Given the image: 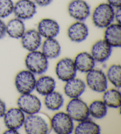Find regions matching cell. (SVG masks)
Instances as JSON below:
<instances>
[{
    "instance_id": "1",
    "label": "cell",
    "mask_w": 121,
    "mask_h": 134,
    "mask_svg": "<svg viewBox=\"0 0 121 134\" xmlns=\"http://www.w3.org/2000/svg\"><path fill=\"white\" fill-rule=\"evenodd\" d=\"M114 12L115 8L109 4H99L92 13V22L97 28L105 29L114 21Z\"/></svg>"
},
{
    "instance_id": "14",
    "label": "cell",
    "mask_w": 121,
    "mask_h": 134,
    "mask_svg": "<svg viewBox=\"0 0 121 134\" xmlns=\"http://www.w3.org/2000/svg\"><path fill=\"white\" fill-rule=\"evenodd\" d=\"M67 34L72 41L81 43L84 41L89 36V28L83 21H76L68 27Z\"/></svg>"
},
{
    "instance_id": "3",
    "label": "cell",
    "mask_w": 121,
    "mask_h": 134,
    "mask_svg": "<svg viewBox=\"0 0 121 134\" xmlns=\"http://www.w3.org/2000/svg\"><path fill=\"white\" fill-rule=\"evenodd\" d=\"M51 128L57 134H71L73 132V121L66 112H60L52 116L50 122Z\"/></svg>"
},
{
    "instance_id": "4",
    "label": "cell",
    "mask_w": 121,
    "mask_h": 134,
    "mask_svg": "<svg viewBox=\"0 0 121 134\" xmlns=\"http://www.w3.org/2000/svg\"><path fill=\"white\" fill-rule=\"evenodd\" d=\"M66 113L73 121L80 122L89 118L88 106L79 98L71 99L66 105Z\"/></svg>"
},
{
    "instance_id": "8",
    "label": "cell",
    "mask_w": 121,
    "mask_h": 134,
    "mask_svg": "<svg viewBox=\"0 0 121 134\" xmlns=\"http://www.w3.org/2000/svg\"><path fill=\"white\" fill-rule=\"evenodd\" d=\"M18 108L28 115L37 114L41 109V102L38 97L30 93L21 94L17 101Z\"/></svg>"
},
{
    "instance_id": "16",
    "label": "cell",
    "mask_w": 121,
    "mask_h": 134,
    "mask_svg": "<svg viewBox=\"0 0 121 134\" xmlns=\"http://www.w3.org/2000/svg\"><path fill=\"white\" fill-rule=\"evenodd\" d=\"M112 47L104 40H99L92 45L91 54L95 62L103 63L111 57Z\"/></svg>"
},
{
    "instance_id": "29",
    "label": "cell",
    "mask_w": 121,
    "mask_h": 134,
    "mask_svg": "<svg viewBox=\"0 0 121 134\" xmlns=\"http://www.w3.org/2000/svg\"><path fill=\"white\" fill-rule=\"evenodd\" d=\"M6 35V24L3 19L0 18V40L4 38Z\"/></svg>"
},
{
    "instance_id": "19",
    "label": "cell",
    "mask_w": 121,
    "mask_h": 134,
    "mask_svg": "<svg viewBox=\"0 0 121 134\" xmlns=\"http://www.w3.org/2000/svg\"><path fill=\"white\" fill-rule=\"evenodd\" d=\"M74 63L77 71L82 73H87L94 69L95 61L90 53L86 52L79 53L74 59Z\"/></svg>"
},
{
    "instance_id": "15",
    "label": "cell",
    "mask_w": 121,
    "mask_h": 134,
    "mask_svg": "<svg viewBox=\"0 0 121 134\" xmlns=\"http://www.w3.org/2000/svg\"><path fill=\"white\" fill-rule=\"evenodd\" d=\"M20 39L23 47L29 52L37 50L42 44V37L36 29L25 31Z\"/></svg>"
},
{
    "instance_id": "7",
    "label": "cell",
    "mask_w": 121,
    "mask_h": 134,
    "mask_svg": "<svg viewBox=\"0 0 121 134\" xmlns=\"http://www.w3.org/2000/svg\"><path fill=\"white\" fill-rule=\"evenodd\" d=\"M23 126L28 134H47L49 132L47 122L37 114L29 115L25 117Z\"/></svg>"
},
{
    "instance_id": "17",
    "label": "cell",
    "mask_w": 121,
    "mask_h": 134,
    "mask_svg": "<svg viewBox=\"0 0 121 134\" xmlns=\"http://www.w3.org/2000/svg\"><path fill=\"white\" fill-rule=\"evenodd\" d=\"M86 85L81 79L74 77L66 82L64 86V92L69 98H78L84 93Z\"/></svg>"
},
{
    "instance_id": "34",
    "label": "cell",
    "mask_w": 121,
    "mask_h": 134,
    "mask_svg": "<svg viewBox=\"0 0 121 134\" xmlns=\"http://www.w3.org/2000/svg\"><path fill=\"white\" fill-rule=\"evenodd\" d=\"M4 134H17L18 133V132L16 129H7L6 131H4Z\"/></svg>"
},
{
    "instance_id": "9",
    "label": "cell",
    "mask_w": 121,
    "mask_h": 134,
    "mask_svg": "<svg viewBox=\"0 0 121 134\" xmlns=\"http://www.w3.org/2000/svg\"><path fill=\"white\" fill-rule=\"evenodd\" d=\"M55 72L59 79L66 82L76 77L77 70L73 59L64 57L57 62Z\"/></svg>"
},
{
    "instance_id": "24",
    "label": "cell",
    "mask_w": 121,
    "mask_h": 134,
    "mask_svg": "<svg viewBox=\"0 0 121 134\" xmlns=\"http://www.w3.org/2000/svg\"><path fill=\"white\" fill-rule=\"evenodd\" d=\"M102 99L108 108L118 109L121 105V94L118 89H106L103 92Z\"/></svg>"
},
{
    "instance_id": "2",
    "label": "cell",
    "mask_w": 121,
    "mask_h": 134,
    "mask_svg": "<svg viewBox=\"0 0 121 134\" xmlns=\"http://www.w3.org/2000/svg\"><path fill=\"white\" fill-rule=\"evenodd\" d=\"M25 65L27 70L34 75H40L47 70L48 60L41 52L32 51L28 53L25 57Z\"/></svg>"
},
{
    "instance_id": "25",
    "label": "cell",
    "mask_w": 121,
    "mask_h": 134,
    "mask_svg": "<svg viewBox=\"0 0 121 134\" xmlns=\"http://www.w3.org/2000/svg\"><path fill=\"white\" fill-rule=\"evenodd\" d=\"M64 102V99L61 93L53 91L45 96L44 103L47 109L52 111H56L59 110Z\"/></svg>"
},
{
    "instance_id": "26",
    "label": "cell",
    "mask_w": 121,
    "mask_h": 134,
    "mask_svg": "<svg viewBox=\"0 0 121 134\" xmlns=\"http://www.w3.org/2000/svg\"><path fill=\"white\" fill-rule=\"evenodd\" d=\"M89 115L97 119H101L106 116L108 107L103 100H96L93 101L88 106Z\"/></svg>"
},
{
    "instance_id": "23",
    "label": "cell",
    "mask_w": 121,
    "mask_h": 134,
    "mask_svg": "<svg viewBox=\"0 0 121 134\" xmlns=\"http://www.w3.org/2000/svg\"><path fill=\"white\" fill-rule=\"evenodd\" d=\"M101 131L98 124L88 119L79 122L73 131L76 134H99Z\"/></svg>"
},
{
    "instance_id": "11",
    "label": "cell",
    "mask_w": 121,
    "mask_h": 134,
    "mask_svg": "<svg viewBox=\"0 0 121 134\" xmlns=\"http://www.w3.org/2000/svg\"><path fill=\"white\" fill-rule=\"evenodd\" d=\"M13 13L23 21L31 19L37 13V5L32 0H18L14 3Z\"/></svg>"
},
{
    "instance_id": "31",
    "label": "cell",
    "mask_w": 121,
    "mask_h": 134,
    "mask_svg": "<svg viewBox=\"0 0 121 134\" xmlns=\"http://www.w3.org/2000/svg\"><path fill=\"white\" fill-rule=\"evenodd\" d=\"M53 0H34L37 5L40 7H46L49 5Z\"/></svg>"
},
{
    "instance_id": "30",
    "label": "cell",
    "mask_w": 121,
    "mask_h": 134,
    "mask_svg": "<svg viewBox=\"0 0 121 134\" xmlns=\"http://www.w3.org/2000/svg\"><path fill=\"white\" fill-rule=\"evenodd\" d=\"M114 21L116 23L120 24L121 23V7L115 8L114 12Z\"/></svg>"
},
{
    "instance_id": "18",
    "label": "cell",
    "mask_w": 121,
    "mask_h": 134,
    "mask_svg": "<svg viewBox=\"0 0 121 134\" xmlns=\"http://www.w3.org/2000/svg\"><path fill=\"white\" fill-rule=\"evenodd\" d=\"M103 40L112 47L121 46V25L112 23L105 28Z\"/></svg>"
},
{
    "instance_id": "33",
    "label": "cell",
    "mask_w": 121,
    "mask_h": 134,
    "mask_svg": "<svg viewBox=\"0 0 121 134\" xmlns=\"http://www.w3.org/2000/svg\"><path fill=\"white\" fill-rule=\"evenodd\" d=\"M7 110V106L6 103L0 99V118L4 116V114Z\"/></svg>"
},
{
    "instance_id": "28",
    "label": "cell",
    "mask_w": 121,
    "mask_h": 134,
    "mask_svg": "<svg viewBox=\"0 0 121 134\" xmlns=\"http://www.w3.org/2000/svg\"><path fill=\"white\" fill-rule=\"evenodd\" d=\"M14 6L13 0H0V18L4 19L12 14Z\"/></svg>"
},
{
    "instance_id": "27",
    "label": "cell",
    "mask_w": 121,
    "mask_h": 134,
    "mask_svg": "<svg viewBox=\"0 0 121 134\" xmlns=\"http://www.w3.org/2000/svg\"><path fill=\"white\" fill-rule=\"evenodd\" d=\"M106 77L109 82L116 88L121 86V67L120 64H112L108 69Z\"/></svg>"
},
{
    "instance_id": "21",
    "label": "cell",
    "mask_w": 121,
    "mask_h": 134,
    "mask_svg": "<svg viewBox=\"0 0 121 134\" xmlns=\"http://www.w3.org/2000/svg\"><path fill=\"white\" fill-rule=\"evenodd\" d=\"M56 87L55 79L50 76H42L36 80L35 89L37 93L46 96L53 92Z\"/></svg>"
},
{
    "instance_id": "13",
    "label": "cell",
    "mask_w": 121,
    "mask_h": 134,
    "mask_svg": "<svg viewBox=\"0 0 121 134\" xmlns=\"http://www.w3.org/2000/svg\"><path fill=\"white\" fill-rule=\"evenodd\" d=\"M37 30L42 37L45 38H56L60 33V27L59 23L55 20L45 18L38 22Z\"/></svg>"
},
{
    "instance_id": "32",
    "label": "cell",
    "mask_w": 121,
    "mask_h": 134,
    "mask_svg": "<svg viewBox=\"0 0 121 134\" xmlns=\"http://www.w3.org/2000/svg\"><path fill=\"white\" fill-rule=\"evenodd\" d=\"M107 3L114 8L121 7V0H107Z\"/></svg>"
},
{
    "instance_id": "6",
    "label": "cell",
    "mask_w": 121,
    "mask_h": 134,
    "mask_svg": "<svg viewBox=\"0 0 121 134\" xmlns=\"http://www.w3.org/2000/svg\"><path fill=\"white\" fill-rule=\"evenodd\" d=\"M36 79L29 70H23L16 75L14 83L17 91L21 94L30 93L35 89Z\"/></svg>"
},
{
    "instance_id": "10",
    "label": "cell",
    "mask_w": 121,
    "mask_h": 134,
    "mask_svg": "<svg viewBox=\"0 0 121 134\" xmlns=\"http://www.w3.org/2000/svg\"><path fill=\"white\" fill-rule=\"evenodd\" d=\"M67 11L76 21H84L90 15V7L85 0H72L67 6Z\"/></svg>"
},
{
    "instance_id": "12",
    "label": "cell",
    "mask_w": 121,
    "mask_h": 134,
    "mask_svg": "<svg viewBox=\"0 0 121 134\" xmlns=\"http://www.w3.org/2000/svg\"><path fill=\"white\" fill-rule=\"evenodd\" d=\"M3 118L7 128L18 130L23 126L25 116L24 113L18 108H11L6 110Z\"/></svg>"
},
{
    "instance_id": "5",
    "label": "cell",
    "mask_w": 121,
    "mask_h": 134,
    "mask_svg": "<svg viewBox=\"0 0 121 134\" xmlns=\"http://www.w3.org/2000/svg\"><path fill=\"white\" fill-rule=\"evenodd\" d=\"M86 85L95 92L103 93L108 89V79L103 71L93 69L86 73Z\"/></svg>"
},
{
    "instance_id": "22",
    "label": "cell",
    "mask_w": 121,
    "mask_h": 134,
    "mask_svg": "<svg viewBox=\"0 0 121 134\" xmlns=\"http://www.w3.org/2000/svg\"><path fill=\"white\" fill-rule=\"evenodd\" d=\"M25 31L24 21L17 17L11 19L6 24L7 34L12 38H21Z\"/></svg>"
},
{
    "instance_id": "20",
    "label": "cell",
    "mask_w": 121,
    "mask_h": 134,
    "mask_svg": "<svg viewBox=\"0 0 121 134\" xmlns=\"http://www.w3.org/2000/svg\"><path fill=\"white\" fill-rule=\"evenodd\" d=\"M41 46V52L48 59H56L60 55L61 46L55 38H46Z\"/></svg>"
}]
</instances>
